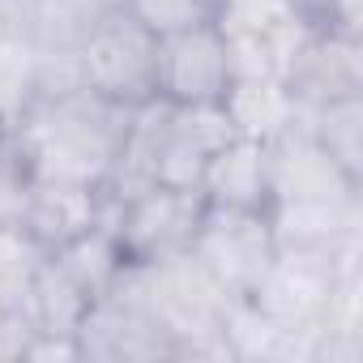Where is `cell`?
Returning <instances> with one entry per match:
<instances>
[{
	"mask_svg": "<svg viewBox=\"0 0 363 363\" xmlns=\"http://www.w3.org/2000/svg\"><path fill=\"white\" fill-rule=\"evenodd\" d=\"M133 107H120L86 86L48 90L9 128V150L30 179H69V184L107 189L120 158Z\"/></svg>",
	"mask_w": 363,
	"mask_h": 363,
	"instance_id": "cell-1",
	"label": "cell"
},
{
	"mask_svg": "<svg viewBox=\"0 0 363 363\" xmlns=\"http://www.w3.org/2000/svg\"><path fill=\"white\" fill-rule=\"evenodd\" d=\"M73 73L77 86L120 107H141L158 99V39L124 5H111L77 35Z\"/></svg>",
	"mask_w": 363,
	"mask_h": 363,
	"instance_id": "cell-2",
	"label": "cell"
},
{
	"mask_svg": "<svg viewBox=\"0 0 363 363\" xmlns=\"http://www.w3.org/2000/svg\"><path fill=\"white\" fill-rule=\"evenodd\" d=\"M206 218L201 189L150 184L133 197L107 201V227L124 252V265H154L193 248V235Z\"/></svg>",
	"mask_w": 363,
	"mask_h": 363,
	"instance_id": "cell-3",
	"label": "cell"
},
{
	"mask_svg": "<svg viewBox=\"0 0 363 363\" xmlns=\"http://www.w3.org/2000/svg\"><path fill=\"white\" fill-rule=\"evenodd\" d=\"M77 359H103V363H150V359H179L175 337L167 325L145 308V299L133 291V282L120 274L107 295H99L77 333Z\"/></svg>",
	"mask_w": 363,
	"mask_h": 363,
	"instance_id": "cell-4",
	"label": "cell"
},
{
	"mask_svg": "<svg viewBox=\"0 0 363 363\" xmlns=\"http://www.w3.org/2000/svg\"><path fill=\"white\" fill-rule=\"evenodd\" d=\"M235 299H248L261 274L269 269L278 244L265 210H235V206H206V218L189 248Z\"/></svg>",
	"mask_w": 363,
	"mask_h": 363,
	"instance_id": "cell-5",
	"label": "cell"
},
{
	"mask_svg": "<svg viewBox=\"0 0 363 363\" xmlns=\"http://www.w3.org/2000/svg\"><path fill=\"white\" fill-rule=\"evenodd\" d=\"M235 65L218 22L158 39V99L175 107H214L231 94Z\"/></svg>",
	"mask_w": 363,
	"mask_h": 363,
	"instance_id": "cell-6",
	"label": "cell"
},
{
	"mask_svg": "<svg viewBox=\"0 0 363 363\" xmlns=\"http://www.w3.org/2000/svg\"><path fill=\"white\" fill-rule=\"evenodd\" d=\"M282 86L295 107H320L363 94V43L354 35L308 26L282 65Z\"/></svg>",
	"mask_w": 363,
	"mask_h": 363,
	"instance_id": "cell-7",
	"label": "cell"
},
{
	"mask_svg": "<svg viewBox=\"0 0 363 363\" xmlns=\"http://www.w3.org/2000/svg\"><path fill=\"white\" fill-rule=\"evenodd\" d=\"M235 137V124L223 103L214 107H175L167 103L158 150H154V184L197 189L206 162Z\"/></svg>",
	"mask_w": 363,
	"mask_h": 363,
	"instance_id": "cell-8",
	"label": "cell"
},
{
	"mask_svg": "<svg viewBox=\"0 0 363 363\" xmlns=\"http://www.w3.org/2000/svg\"><path fill=\"white\" fill-rule=\"evenodd\" d=\"M265 145H269V206L346 201L363 193L359 179H350L299 124H291Z\"/></svg>",
	"mask_w": 363,
	"mask_h": 363,
	"instance_id": "cell-9",
	"label": "cell"
},
{
	"mask_svg": "<svg viewBox=\"0 0 363 363\" xmlns=\"http://www.w3.org/2000/svg\"><path fill=\"white\" fill-rule=\"evenodd\" d=\"M107 218V193L90 184H69V179H26L18 218L48 252L69 244L73 235L99 227Z\"/></svg>",
	"mask_w": 363,
	"mask_h": 363,
	"instance_id": "cell-10",
	"label": "cell"
},
{
	"mask_svg": "<svg viewBox=\"0 0 363 363\" xmlns=\"http://www.w3.org/2000/svg\"><path fill=\"white\" fill-rule=\"evenodd\" d=\"M206 206H235V210H269V145L257 137L235 133L201 171Z\"/></svg>",
	"mask_w": 363,
	"mask_h": 363,
	"instance_id": "cell-11",
	"label": "cell"
},
{
	"mask_svg": "<svg viewBox=\"0 0 363 363\" xmlns=\"http://www.w3.org/2000/svg\"><path fill=\"white\" fill-rule=\"evenodd\" d=\"M295 124L350 175L363 184V94L333 99L320 107H295Z\"/></svg>",
	"mask_w": 363,
	"mask_h": 363,
	"instance_id": "cell-12",
	"label": "cell"
},
{
	"mask_svg": "<svg viewBox=\"0 0 363 363\" xmlns=\"http://www.w3.org/2000/svg\"><path fill=\"white\" fill-rule=\"evenodd\" d=\"M48 257H52V265H56L90 303H94L99 295H107V291L116 286V278L124 274V252H120V244H116V235H111L107 223H99V227L73 235L69 244H60V248L48 252Z\"/></svg>",
	"mask_w": 363,
	"mask_h": 363,
	"instance_id": "cell-13",
	"label": "cell"
},
{
	"mask_svg": "<svg viewBox=\"0 0 363 363\" xmlns=\"http://www.w3.org/2000/svg\"><path fill=\"white\" fill-rule=\"evenodd\" d=\"M43 94V43L35 30H0V120L9 128Z\"/></svg>",
	"mask_w": 363,
	"mask_h": 363,
	"instance_id": "cell-14",
	"label": "cell"
},
{
	"mask_svg": "<svg viewBox=\"0 0 363 363\" xmlns=\"http://www.w3.org/2000/svg\"><path fill=\"white\" fill-rule=\"evenodd\" d=\"M223 107H227L235 133L257 137V141H274L278 133H286L295 124V103L278 77H235Z\"/></svg>",
	"mask_w": 363,
	"mask_h": 363,
	"instance_id": "cell-15",
	"label": "cell"
},
{
	"mask_svg": "<svg viewBox=\"0 0 363 363\" xmlns=\"http://www.w3.org/2000/svg\"><path fill=\"white\" fill-rule=\"evenodd\" d=\"M48 261V248L22 227V223H0V312H22L35 286L39 265Z\"/></svg>",
	"mask_w": 363,
	"mask_h": 363,
	"instance_id": "cell-16",
	"label": "cell"
},
{
	"mask_svg": "<svg viewBox=\"0 0 363 363\" xmlns=\"http://www.w3.org/2000/svg\"><path fill=\"white\" fill-rule=\"evenodd\" d=\"M120 5H124L154 39H167V35H179V30H189V26L214 22L201 0H120Z\"/></svg>",
	"mask_w": 363,
	"mask_h": 363,
	"instance_id": "cell-17",
	"label": "cell"
},
{
	"mask_svg": "<svg viewBox=\"0 0 363 363\" xmlns=\"http://www.w3.org/2000/svg\"><path fill=\"white\" fill-rule=\"evenodd\" d=\"M26 171L18 162V154L5 145V154H0V223L18 218V201H22V189H26Z\"/></svg>",
	"mask_w": 363,
	"mask_h": 363,
	"instance_id": "cell-18",
	"label": "cell"
},
{
	"mask_svg": "<svg viewBox=\"0 0 363 363\" xmlns=\"http://www.w3.org/2000/svg\"><path fill=\"white\" fill-rule=\"evenodd\" d=\"M201 5H206V9H210V18H218V9H223V5H227V0H201Z\"/></svg>",
	"mask_w": 363,
	"mask_h": 363,
	"instance_id": "cell-19",
	"label": "cell"
},
{
	"mask_svg": "<svg viewBox=\"0 0 363 363\" xmlns=\"http://www.w3.org/2000/svg\"><path fill=\"white\" fill-rule=\"evenodd\" d=\"M5 145H9V124L0 120V154H5Z\"/></svg>",
	"mask_w": 363,
	"mask_h": 363,
	"instance_id": "cell-20",
	"label": "cell"
}]
</instances>
